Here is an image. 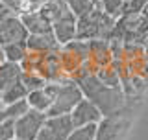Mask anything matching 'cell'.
<instances>
[{"label": "cell", "instance_id": "obj_1", "mask_svg": "<svg viewBox=\"0 0 148 140\" xmlns=\"http://www.w3.org/2000/svg\"><path fill=\"white\" fill-rule=\"evenodd\" d=\"M78 85L83 90V96L91 100L104 116H113L126 109V92L122 87H108L96 77V74H91L87 77L78 79Z\"/></svg>", "mask_w": 148, "mask_h": 140}, {"label": "cell", "instance_id": "obj_2", "mask_svg": "<svg viewBox=\"0 0 148 140\" xmlns=\"http://www.w3.org/2000/svg\"><path fill=\"white\" fill-rule=\"evenodd\" d=\"M46 88L54 96V103L50 107V111L46 113L48 116L71 114L74 107L85 98L78 81H74L72 77L63 79V81H56V83H46Z\"/></svg>", "mask_w": 148, "mask_h": 140}, {"label": "cell", "instance_id": "obj_3", "mask_svg": "<svg viewBox=\"0 0 148 140\" xmlns=\"http://www.w3.org/2000/svg\"><path fill=\"white\" fill-rule=\"evenodd\" d=\"M130 124L132 114L126 113V109L113 116H104L98 124L96 140H122L130 129Z\"/></svg>", "mask_w": 148, "mask_h": 140}, {"label": "cell", "instance_id": "obj_4", "mask_svg": "<svg viewBox=\"0 0 148 140\" xmlns=\"http://www.w3.org/2000/svg\"><path fill=\"white\" fill-rule=\"evenodd\" d=\"M46 118H48L46 113L30 109V113H26L24 116H21L18 120H15V138H18V140H35L39 137L41 129L45 127Z\"/></svg>", "mask_w": 148, "mask_h": 140}, {"label": "cell", "instance_id": "obj_5", "mask_svg": "<svg viewBox=\"0 0 148 140\" xmlns=\"http://www.w3.org/2000/svg\"><path fill=\"white\" fill-rule=\"evenodd\" d=\"M30 31L26 30L24 22L21 20L18 15H9L0 22V44H11V43H21L28 41Z\"/></svg>", "mask_w": 148, "mask_h": 140}, {"label": "cell", "instance_id": "obj_6", "mask_svg": "<svg viewBox=\"0 0 148 140\" xmlns=\"http://www.w3.org/2000/svg\"><path fill=\"white\" fill-rule=\"evenodd\" d=\"M71 118H72L74 127H82V125H89V124H100L104 114L91 100L83 98L80 103L74 107V111L71 113Z\"/></svg>", "mask_w": 148, "mask_h": 140}, {"label": "cell", "instance_id": "obj_7", "mask_svg": "<svg viewBox=\"0 0 148 140\" xmlns=\"http://www.w3.org/2000/svg\"><path fill=\"white\" fill-rule=\"evenodd\" d=\"M52 33L61 46H65L67 43H71V41L76 39L78 37V18L74 17V13L61 18V20H58V22H54Z\"/></svg>", "mask_w": 148, "mask_h": 140}, {"label": "cell", "instance_id": "obj_8", "mask_svg": "<svg viewBox=\"0 0 148 140\" xmlns=\"http://www.w3.org/2000/svg\"><path fill=\"white\" fill-rule=\"evenodd\" d=\"M45 127L52 133L54 140H69L71 133L74 131V124L71 114H61V116H48Z\"/></svg>", "mask_w": 148, "mask_h": 140}, {"label": "cell", "instance_id": "obj_9", "mask_svg": "<svg viewBox=\"0 0 148 140\" xmlns=\"http://www.w3.org/2000/svg\"><path fill=\"white\" fill-rule=\"evenodd\" d=\"M91 61L96 68L109 67L113 63V52H111L109 39H92L91 41Z\"/></svg>", "mask_w": 148, "mask_h": 140}, {"label": "cell", "instance_id": "obj_10", "mask_svg": "<svg viewBox=\"0 0 148 140\" xmlns=\"http://www.w3.org/2000/svg\"><path fill=\"white\" fill-rule=\"evenodd\" d=\"M26 43H28V50L35 54H48V52L61 50V44L58 43L54 33H34L28 37Z\"/></svg>", "mask_w": 148, "mask_h": 140}, {"label": "cell", "instance_id": "obj_11", "mask_svg": "<svg viewBox=\"0 0 148 140\" xmlns=\"http://www.w3.org/2000/svg\"><path fill=\"white\" fill-rule=\"evenodd\" d=\"M18 17L24 22L26 30L30 31V35H34V33H52V22H50L41 11L21 13Z\"/></svg>", "mask_w": 148, "mask_h": 140}, {"label": "cell", "instance_id": "obj_12", "mask_svg": "<svg viewBox=\"0 0 148 140\" xmlns=\"http://www.w3.org/2000/svg\"><path fill=\"white\" fill-rule=\"evenodd\" d=\"M22 74H24V70H22V67L18 63H9V61L2 63L0 65V90L21 81Z\"/></svg>", "mask_w": 148, "mask_h": 140}, {"label": "cell", "instance_id": "obj_13", "mask_svg": "<svg viewBox=\"0 0 148 140\" xmlns=\"http://www.w3.org/2000/svg\"><path fill=\"white\" fill-rule=\"evenodd\" d=\"M41 13H43L52 24L58 22V20H61V18H65V17H69V15H72L71 6H69L65 0H50V2L41 9Z\"/></svg>", "mask_w": 148, "mask_h": 140}, {"label": "cell", "instance_id": "obj_14", "mask_svg": "<svg viewBox=\"0 0 148 140\" xmlns=\"http://www.w3.org/2000/svg\"><path fill=\"white\" fill-rule=\"evenodd\" d=\"M28 103L34 111H41V113H48L50 107L54 103V96L48 92V88H39V90H34L28 94Z\"/></svg>", "mask_w": 148, "mask_h": 140}, {"label": "cell", "instance_id": "obj_15", "mask_svg": "<svg viewBox=\"0 0 148 140\" xmlns=\"http://www.w3.org/2000/svg\"><path fill=\"white\" fill-rule=\"evenodd\" d=\"M4 52H6V61L21 65L26 59V55L30 54V50H28V43H26V41H21V43L4 44Z\"/></svg>", "mask_w": 148, "mask_h": 140}, {"label": "cell", "instance_id": "obj_16", "mask_svg": "<svg viewBox=\"0 0 148 140\" xmlns=\"http://www.w3.org/2000/svg\"><path fill=\"white\" fill-rule=\"evenodd\" d=\"M28 94H30V92H28V88L24 87V83H22V81L13 83L11 87H8V88H4V90H2L4 107L9 105V103H15V101H18V100H26Z\"/></svg>", "mask_w": 148, "mask_h": 140}, {"label": "cell", "instance_id": "obj_17", "mask_svg": "<svg viewBox=\"0 0 148 140\" xmlns=\"http://www.w3.org/2000/svg\"><path fill=\"white\" fill-rule=\"evenodd\" d=\"M106 15L113 17V18H122L124 13H126V2L124 0H100V6H98Z\"/></svg>", "mask_w": 148, "mask_h": 140}, {"label": "cell", "instance_id": "obj_18", "mask_svg": "<svg viewBox=\"0 0 148 140\" xmlns=\"http://www.w3.org/2000/svg\"><path fill=\"white\" fill-rule=\"evenodd\" d=\"M30 103H28V100H18L15 101V103H9L4 107V111H6V116H8V120H18L21 116H24L26 113H30Z\"/></svg>", "mask_w": 148, "mask_h": 140}, {"label": "cell", "instance_id": "obj_19", "mask_svg": "<svg viewBox=\"0 0 148 140\" xmlns=\"http://www.w3.org/2000/svg\"><path fill=\"white\" fill-rule=\"evenodd\" d=\"M21 81L24 83V87L28 88V92H34V90H39V88H45L46 83H48L43 76H41V74H37V72H24Z\"/></svg>", "mask_w": 148, "mask_h": 140}, {"label": "cell", "instance_id": "obj_20", "mask_svg": "<svg viewBox=\"0 0 148 140\" xmlns=\"http://www.w3.org/2000/svg\"><path fill=\"white\" fill-rule=\"evenodd\" d=\"M96 131H98V124L74 127V131L71 133L69 140H96Z\"/></svg>", "mask_w": 148, "mask_h": 140}, {"label": "cell", "instance_id": "obj_21", "mask_svg": "<svg viewBox=\"0 0 148 140\" xmlns=\"http://www.w3.org/2000/svg\"><path fill=\"white\" fill-rule=\"evenodd\" d=\"M96 7L98 6H96L92 0H74V2L71 4V11L74 13L76 18H82V17L89 15L92 9H96Z\"/></svg>", "mask_w": 148, "mask_h": 140}, {"label": "cell", "instance_id": "obj_22", "mask_svg": "<svg viewBox=\"0 0 148 140\" xmlns=\"http://www.w3.org/2000/svg\"><path fill=\"white\" fill-rule=\"evenodd\" d=\"M15 138V122L6 120L0 124V140H13Z\"/></svg>", "mask_w": 148, "mask_h": 140}, {"label": "cell", "instance_id": "obj_23", "mask_svg": "<svg viewBox=\"0 0 148 140\" xmlns=\"http://www.w3.org/2000/svg\"><path fill=\"white\" fill-rule=\"evenodd\" d=\"M148 6V0H130L126 2V13H137V15H143V11ZM124 13V15H126Z\"/></svg>", "mask_w": 148, "mask_h": 140}, {"label": "cell", "instance_id": "obj_24", "mask_svg": "<svg viewBox=\"0 0 148 140\" xmlns=\"http://www.w3.org/2000/svg\"><path fill=\"white\" fill-rule=\"evenodd\" d=\"M50 0H24V9L22 13H30V11H41Z\"/></svg>", "mask_w": 148, "mask_h": 140}, {"label": "cell", "instance_id": "obj_25", "mask_svg": "<svg viewBox=\"0 0 148 140\" xmlns=\"http://www.w3.org/2000/svg\"><path fill=\"white\" fill-rule=\"evenodd\" d=\"M0 2H2L11 13H15V15H21L22 9H24V0H0Z\"/></svg>", "mask_w": 148, "mask_h": 140}, {"label": "cell", "instance_id": "obj_26", "mask_svg": "<svg viewBox=\"0 0 148 140\" xmlns=\"http://www.w3.org/2000/svg\"><path fill=\"white\" fill-rule=\"evenodd\" d=\"M35 140H54V137H52V133H50L46 127H43V129H41V133H39V137H37Z\"/></svg>", "mask_w": 148, "mask_h": 140}, {"label": "cell", "instance_id": "obj_27", "mask_svg": "<svg viewBox=\"0 0 148 140\" xmlns=\"http://www.w3.org/2000/svg\"><path fill=\"white\" fill-rule=\"evenodd\" d=\"M9 15H15V13H11V11H9V9L2 4V2H0V22H2L4 18H8Z\"/></svg>", "mask_w": 148, "mask_h": 140}, {"label": "cell", "instance_id": "obj_28", "mask_svg": "<svg viewBox=\"0 0 148 140\" xmlns=\"http://www.w3.org/2000/svg\"><path fill=\"white\" fill-rule=\"evenodd\" d=\"M6 63V52H4V46L0 44V65Z\"/></svg>", "mask_w": 148, "mask_h": 140}, {"label": "cell", "instance_id": "obj_29", "mask_svg": "<svg viewBox=\"0 0 148 140\" xmlns=\"http://www.w3.org/2000/svg\"><path fill=\"white\" fill-rule=\"evenodd\" d=\"M6 120H8L6 111H4V109H0V124H2V122H6Z\"/></svg>", "mask_w": 148, "mask_h": 140}, {"label": "cell", "instance_id": "obj_30", "mask_svg": "<svg viewBox=\"0 0 148 140\" xmlns=\"http://www.w3.org/2000/svg\"><path fill=\"white\" fill-rule=\"evenodd\" d=\"M0 109H4V100H2V90H0Z\"/></svg>", "mask_w": 148, "mask_h": 140}, {"label": "cell", "instance_id": "obj_31", "mask_svg": "<svg viewBox=\"0 0 148 140\" xmlns=\"http://www.w3.org/2000/svg\"><path fill=\"white\" fill-rule=\"evenodd\" d=\"M143 17H145L146 20H148V6H146V9H145V11H143Z\"/></svg>", "mask_w": 148, "mask_h": 140}, {"label": "cell", "instance_id": "obj_32", "mask_svg": "<svg viewBox=\"0 0 148 140\" xmlns=\"http://www.w3.org/2000/svg\"><path fill=\"white\" fill-rule=\"evenodd\" d=\"M65 2H67V4H69V6H71V4L74 2V0H65Z\"/></svg>", "mask_w": 148, "mask_h": 140}, {"label": "cell", "instance_id": "obj_33", "mask_svg": "<svg viewBox=\"0 0 148 140\" xmlns=\"http://www.w3.org/2000/svg\"><path fill=\"white\" fill-rule=\"evenodd\" d=\"M92 2H95V4H96V6H100V0H92Z\"/></svg>", "mask_w": 148, "mask_h": 140}, {"label": "cell", "instance_id": "obj_34", "mask_svg": "<svg viewBox=\"0 0 148 140\" xmlns=\"http://www.w3.org/2000/svg\"><path fill=\"white\" fill-rule=\"evenodd\" d=\"M124 2H130V0H124Z\"/></svg>", "mask_w": 148, "mask_h": 140}, {"label": "cell", "instance_id": "obj_35", "mask_svg": "<svg viewBox=\"0 0 148 140\" xmlns=\"http://www.w3.org/2000/svg\"><path fill=\"white\" fill-rule=\"evenodd\" d=\"M13 140H18V138H13Z\"/></svg>", "mask_w": 148, "mask_h": 140}]
</instances>
